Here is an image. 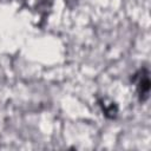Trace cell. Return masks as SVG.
<instances>
[{
  "instance_id": "cell-1",
  "label": "cell",
  "mask_w": 151,
  "mask_h": 151,
  "mask_svg": "<svg viewBox=\"0 0 151 151\" xmlns=\"http://www.w3.org/2000/svg\"><path fill=\"white\" fill-rule=\"evenodd\" d=\"M136 83H137V92L139 96V100L145 101L149 98V92H150V78L147 70L143 68L136 74Z\"/></svg>"
},
{
  "instance_id": "cell-2",
  "label": "cell",
  "mask_w": 151,
  "mask_h": 151,
  "mask_svg": "<svg viewBox=\"0 0 151 151\" xmlns=\"http://www.w3.org/2000/svg\"><path fill=\"white\" fill-rule=\"evenodd\" d=\"M99 105L101 106L103 112H104V114L107 118H116L117 112H118V109H117V105L113 101L103 98V99L99 100Z\"/></svg>"
}]
</instances>
